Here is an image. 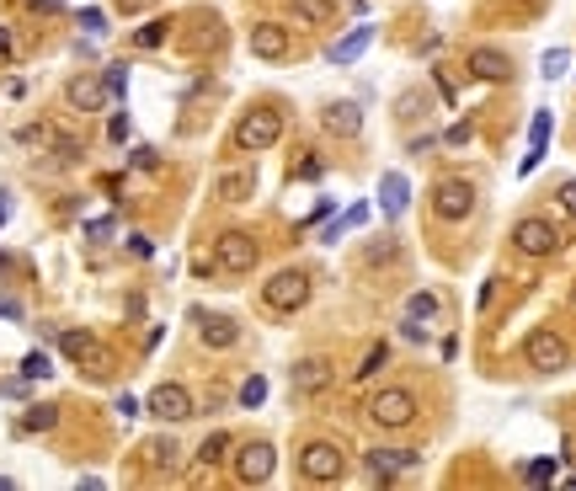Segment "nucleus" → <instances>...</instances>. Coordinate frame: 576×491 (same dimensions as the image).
Returning a JSON list of instances; mask_svg holds the SVG:
<instances>
[{
	"label": "nucleus",
	"mask_w": 576,
	"mask_h": 491,
	"mask_svg": "<svg viewBox=\"0 0 576 491\" xmlns=\"http://www.w3.org/2000/svg\"><path fill=\"white\" fill-rule=\"evenodd\" d=\"M113 230H117L113 219H91V225H86V236H91V241H107Z\"/></svg>",
	"instance_id": "40"
},
{
	"label": "nucleus",
	"mask_w": 576,
	"mask_h": 491,
	"mask_svg": "<svg viewBox=\"0 0 576 491\" xmlns=\"http://www.w3.org/2000/svg\"><path fill=\"white\" fill-rule=\"evenodd\" d=\"M230 449H235V443H230V432H214V438H209V443L198 449V459H203V465H219V459H225Z\"/></svg>",
	"instance_id": "28"
},
{
	"label": "nucleus",
	"mask_w": 576,
	"mask_h": 491,
	"mask_svg": "<svg viewBox=\"0 0 576 491\" xmlns=\"http://www.w3.org/2000/svg\"><path fill=\"white\" fill-rule=\"evenodd\" d=\"M166 32H172V22H150V27H139V32H134V49H161V43H166Z\"/></svg>",
	"instance_id": "27"
},
{
	"label": "nucleus",
	"mask_w": 576,
	"mask_h": 491,
	"mask_svg": "<svg viewBox=\"0 0 576 491\" xmlns=\"http://www.w3.org/2000/svg\"><path fill=\"white\" fill-rule=\"evenodd\" d=\"M0 315H5V320H22V305H16V300H0Z\"/></svg>",
	"instance_id": "46"
},
{
	"label": "nucleus",
	"mask_w": 576,
	"mask_h": 491,
	"mask_svg": "<svg viewBox=\"0 0 576 491\" xmlns=\"http://www.w3.org/2000/svg\"><path fill=\"white\" fill-rule=\"evenodd\" d=\"M134 166H139V171H155V150H150V144H139V150H134Z\"/></svg>",
	"instance_id": "42"
},
{
	"label": "nucleus",
	"mask_w": 576,
	"mask_h": 491,
	"mask_svg": "<svg viewBox=\"0 0 576 491\" xmlns=\"http://www.w3.org/2000/svg\"><path fill=\"white\" fill-rule=\"evenodd\" d=\"M379 364H385V342L363 353V364H358V379H368V374H379Z\"/></svg>",
	"instance_id": "37"
},
{
	"label": "nucleus",
	"mask_w": 576,
	"mask_h": 491,
	"mask_svg": "<svg viewBox=\"0 0 576 491\" xmlns=\"http://www.w3.org/2000/svg\"><path fill=\"white\" fill-rule=\"evenodd\" d=\"M262 401H267V379H262V374H251V379L240 384V406H262Z\"/></svg>",
	"instance_id": "31"
},
{
	"label": "nucleus",
	"mask_w": 576,
	"mask_h": 491,
	"mask_svg": "<svg viewBox=\"0 0 576 491\" xmlns=\"http://www.w3.org/2000/svg\"><path fill=\"white\" fill-rule=\"evenodd\" d=\"M22 374H27V379H49V374H54L49 353H27V358H22Z\"/></svg>",
	"instance_id": "34"
},
{
	"label": "nucleus",
	"mask_w": 576,
	"mask_h": 491,
	"mask_svg": "<svg viewBox=\"0 0 576 491\" xmlns=\"http://www.w3.org/2000/svg\"><path fill=\"white\" fill-rule=\"evenodd\" d=\"M256 256H262V251H256V241H251L246 230H225V236L214 241V262H219L225 273H235V278H240V273H251V267H256Z\"/></svg>",
	"instance_id": "10"
},
{
	"label": "nucleus",
	"mask_w": 576,
	"mask_h": 491,
	"mask_svg": "<svg viewBox=\"0 0 576 491\" xmlns=\"http://www.w3.org/2000/svg\"><path fill=\"white\" fill-rule=\"evenodd\" d=\"M278 139H283V113L278 107H251V113H240V123H235V150H246V155L273 150Z\"/></svg>",
	"instance_id": "2"
},
{
	"label": "nucleus",
	"mask_w": 576,
	"mask_h": 491,
	"mask_svg": "<svg viewBox=\"0 0 576 491\" xmlns=\"http://www.w3.org/2000/svg\"><path fill=\"white\" fill-rule=\"evenodd\" d=\"M513 246H518L523 256H555V251H561V230H555L550 219L528 214V219L513 225Z\"/></svg>",
	"instance_id": "8"
},
{
	"label": "nucleus",
	"mask_w": 576,
	"mask_h": 491,
	"mask_svg": "<svg viewBox=\"0 0 576 491\" xmlns=\"http://www.w3.org/2000/svg\"><path fill=\"white\" fill-rule=\"evenodd\" d=\"M273 470H278V449H273L267 438H256V443L235 449V476H240L246 486H262V481H267Z\"/></svg>",
	"instance_id": "9"
},
{
	"label": "nucleus",
	"mask_w": 576,
	"mask_h": 491,
	"mask_svg": "<svg viewBox=\"0 0 576 491\" xmlns=\"http://www.w3.org/2000/svg\"><path fill=\"white\" fill-rule=\"evenodd\" d=\"M288 379H293V395L315 401V395H326V390H331V364H326V358H299Z\"/></svg>",
	"instance_id": "14"
},
{
	"label": "nucleus",
	"mask_w": 576,
	"mask_h": 491,
	"mask_svg": "<svg viewBox=\"0 0 576 491\" xmlns=\"http://www.w3.org/2000/svg\"><path fill=\"white\" fill-rule=\"evenodd\" d=\"M299 476H304V481H342V476H347L342 449H337L331 438L304 443V449H299Z\"/></svg>",
	"instance_id": "5"
},
{
	"label": "nucleus",
	"mask_w": 576,
	"mask_h": 491,
	"mask_svg": "<svg viewBox=\"0 0 576 491\" xmlns=\"http://www.w3.org/2000/svg\"><path fill=\"white\" fill-rule=\"evenodd\" d=\"M405 203H411V182H405L401 171H390V177L379 182V208L395 219V214H405Z\"/></svg>",
	"instance_id": "22"
},
{
	"label": "nucleus",
	"mask_w": 576,
	"mask_h": 491,
	"mask_svg": "<svg viewBox=\"0 0 576 491\" xmlns=\"http://www.w3.org/2000/svg\"><path fill=\"white\" fill-rule=\"evenodd\" d=\"M288 5H293V16L310 22V27H331V16H337L331 0H288Z\"/></svg>",
	"instance_id": "24"
},
{
	"label": "nucleus",
	"mask_w": 576,
	"mask_h": 491,
	"mask_svg": "<svg viewBox=\"0 0 576 491\" xmlns=\"http://www.w3.org/2000/svg\"><path fill=\"white\" fill-rule=\"evenodd\" d=\"M321 128L331 134V139H358L363 134V107L358 102H326V113H321Z\"/></svg>",
	"instance_id": "15"
},
{
	"label": "nucleus",
	"mask_w": 576,
	"mask_h": 491,
	"mask_svg": "<svg viewBox=\"0 0 576 491\" xmlns=\"http://www.w3.org/2000/svg\"><path fill=\"white\" fill-rule=\"evenodd\" d=\"M363 465H368L374 481H401V476L416 470V449H368Z\"/></svg>",
	"instance_id": "11"
},
{
	"label": "nucleus",
	"mask_w": 576,
	"mask_h": 491,
	"mask_svg": "<svg viewBox=\"0 0 576 491\" xmlns=\"http://www.w3.org/2000/svg\"><path fill=\"white\" fill-rule=\"evenodd\" d=\"M0 54H16V43H11V32L0 27Z\"/></svg>",
	"instance_id": "47"
},
{
	"label": "nucleus",
	"mask_w": 576,
	"mask_h": 491,
	"mask_svg": "<svg viewBox=\"0 0 576 491\" xmlns=\"http://www.w3.org/2000/svg\"><path fill=\"white\" fill-rule=\"evenodd\" d=\"M405 315H411V320H432V315H438V294H427V289H422V294H411Z\"/></svg>",
	"instance_id": "29"
},
{
	"label": "nucleus",
	"mask_w": 576,
	"mask_h": 491,
	"mask_svg": "<svg viewBox=\"0 0 576 491\" xmlns=\"http://www.w3.org/2000/svg\"><path fill=\"white\" fill-rule=\"evenodd\" d=\"M544 80H555V75H566V49H550L544 54V69H539Z\"/></svg>",
	"instance_id": "36"
},
{
	"label": "nucleus",
	"mask_w": 576,
	"mask_h": 491,
	"mask_svg": "<svg viewBox=\"0 0 576 491\" xmlns=\"http://www.w3.org/2000/svg\"><path fill=\"white\" fill-rule=\"evenodd\" d=\"M64 102L75 107V113H102L107 107V86H102V75H75L70 86H64Z\"/></svg>",
	"instance_id": "13"
},
{
	"label": "nucleus",
	"mask_w": 576,
	"mask_h": 491,
	"mask_svg": "<svg viewBox=\"0 0 576 491\" xmlns=\"http://www.w3.org/2000/svg\"><path fill=\"white\" fill-rule=\"evenodd\" d=\"M107 134H113V139H128V118H123V113H117V118L107 123Z\"/></svg>",
	"instance_id": "45"
},
{
	"label": "nucleus",
	"mask_w": 576,
	"mask_h": 491,
	"mask_svg": "<svg viewBox=\"0 0 576 491\" xmlns=\"http://www.w3.org/2000/svg\"><path fill=\"white\" fill-rule=\"evenodd\" d=\"M5 214H11V192H0V225H5Z\"/></svg>",
	"instance_id": "49"
},
{
	"label": "nucleus",
	"mask_w": 576,
	"mask_h": 491,
	"mask_svg": "<svg viewBox=\"0 0 576 491\" xmlns=\"http://www.w3.org/2000/svg\"><path fill=\"white\" fill-rule=\"evenodd\" d=\"M192 320H198L203 347H214V353H225V347H235V342H240V320H230V315H209V310H198Z\"/></svg>",
	"instance_id": "16"
},
{
	"label": "nucleus",
	"mask_w": 576,
	"mask_h": 491,
	"mask_svg": "<svg viewBox=\"0 0 576 491\" xmlns=\"http://www.w3.org/2000/svg\"><path fill=\"white\" fill-rule=\"evenodd\" d=\"M368 43H374V27H352L347 38H337V43L326 49V64H352L363 49H368Z\"/></svg>",
	"instance_id": "19"
},
{
	"label": "nucleus",
	"mask_w": 576,
	"mask_h": 491,
	"mask_svg": "<svg viewBox=\"0 0 576 491\" xmlns=\"http://www.w3.org/2000/svg\"><path fill=\"white\" fill-rule=\"evenodd\" d=\"M469 214H475V182H464V177H438V182H432V219L464 225Z\"/></svg>",
	"instance_id": "4"
},
{
	"label": "nucleus",
	"mask_w": 576,
	"mask_h": 491,
	"mask_svg": "<svg viewBox=\"0 0 576 491\" xmlns=\"http://www.w3.org/2000/svg\"><path fill=\"white\" fill-rule=\"evenodd\" d=\"M251 187H256V177H251V171H225L214 192H219V203H246V198H251Z\"/></svg>",
	"instance_id": "23"
},
{
	"label": "nucleus",
	"mask_w": 576,
	"mask_h": 491,
	"mask_svg": "<svg viewBox=\"0 0 576 491\" xmlns=\"http://www.w3.org/2000/svg\"><path fill=\"white\" fill-rule=\"evenodd\" d=\"M401 337H405V342H411V347H422V342H427V331H422V320H411V315H405Z\"/></svg>",
	"instance_id": "39"
},
{
	"label": "nucleus",
	"mask_w": 576,
	"mask_h": 491,
	"mask_svg": "<svg viewBox=\"0 0 576 491\" xmlns=\"http://www.w3.org/2000/svg\"><path fill=\"white\" fill-rule=\"evenodd\" d=\"M54 422H59V406H27L16 417V432H49Z\"/></svg>",
	"instance_id": "25"
},
{
	"label": "nucleus",
	"mask_w": 576,
	"mask_h": 491,
	"mask_svg": "<svg viewBox=\"0 0 576 491\" xmlns=\"http://www.w3.org/2000/svg\"><path fill=\"white\" fill-rule=\"evenodd\" d=\"M555 198H561V208L576 219V182H561V192H555Z\"/></svg>",
	"instance_id": "41"
},
{
	"label": "nucleus",
	"mask_w": 576,
	"mask_h": 491,
	"mask_svg": "<svg viewBox=\"0 0 576 491\" xmlns=\"http://www.w3.org/2000/svg\"><path fill=\"white\" fill-rule=\"evenodd\" d=\"M5 267H11V256H5V251H0V273H5Z\"/></svg>",
	"instance_id": "50"
},
{
	"label": "nucleus",
	"mask_w": 576,
	"mask_h": 491,
	"mask_svg": "<svg viewBox=\"0 0 576 491\" xmlns=\"http://www.w3.org/2000/svg\"><path fill=\"white\" fill-rule=\"evenodd\" d=\"M544 144H550V113L539 107V113H534V123H528V155H523V166H518L523 177H528V171L544 161Z\"/></svg>",
	"instance_id": "21"
},
{
	"label": "nucleus",
	"mask_w": 576,
	"mask_h": 491,
	"mask_svg": "<svg viewBox=\"0 0 576 491\" xmlns=\"http://www.w3.org/2000/svg\"><path fill=\"white\" fill-rule=\"evenodd\" d=\"M411 417H416V395L401 390V384H390V390H379V395L368 401V422H374V428H385V432L411 428Z\"/></svg>",
	"instance_id": "6"
},
{
	"label": "nucleus",
	"mask_w": 576,
	"mask_h": 491,
	"mask_svg": "<svg viewBox=\"0 0 576 491\" xmlns=\"http://www.w3.org/2000/svg\"><path fill=\"white\" fill-rule=\"evenodd\" d=\"M293 177H299V182H315V177H321V155H310V150H304V161L293 166Z\"/></svg>",
	"instance_id": "38"
},
{
	"label": "nucleus",
	"mask_w": 576,
	"mask_h": 491,
	"mask_svg": "<svg viewBox=\"0 0 576 491\" xmlns=\"http://www.w3.org/2000/svg\"><path fill=\"white\" fill-rule=\"evenodd\" d=\"M363 219H368V203H358V208H347L342 219H337V225H331V230H326V241H337V236H342V230H358V225H363Z\"/></svg>",
	"instance_id": "30"
},
{
	"label": "nucleus",
	"mask_w": 576,
	"mask_h": 491,
	"mask_svg": "<svg viewBox=\"0 0 576 491\" xmlns=\"http://www.w3.org/2000/svg\"><path fill=\"white\" fill-rule=\"evenodd\" d=\"M401 256H405L401 236H374V241L363 246V267H395Z\"/></svg>",
	"instance_id": "20"
},
{
	"label": "nucleus",
	"mask_w": 576,
	"mask_h": 491,
	"mask_svg": "<svg viewBox=\"0 0 576 491\" xmlns=\"http://www.w3.org/2000/svg\"><path fill=\"white\" fill-rule=\"evenodd\" d=\"M251 54L256 60H288V32L278 22H256L251 27Z\"/></svg>",
	"instance_id": "17"
},
{
	"label": "nucleus",
	"mask_w": 576,
	"mask_h": 491,
	"mask_svg": "<svg viewBox=\"0 0 576 491\" xmlns=\"http://www.w3.org/2000/svg\"><path fill=\"white\" fill-rule=\"evenodd\" d=\"M144 454H150V465H155V470H166V476H172L176 465H181V449H176L172 438H155V443H150Z\"/></svg>",
	"instance_id": "26"
},
{
	"label": "nucleus",
	"mask_w": 576,
	"mask_h": 491,
	"mask_svg": "<svg viewBox=\"0 0 576 491\" xmlns=\"http://www.w3.org/2000/svg\"><path fill=\"white\" fill-rule=\"evenodd\" d=\"M523 358H528L534 374H566V368H571V347H566V337H561L555 326H539V331H528Z\"/></svg>",
	"instance_id": "3"
},
{
	"label": "nucleus",
	"mask_w": 576,
	"mask_h": 491,
	"mask_svg": "<svg viewBox=\"0 0 576 491\" xmlns=\"http://www.w3.org/2000/svg\"><path fill=\"white\" fill-rule=\"evenodd\" d=\"M75 22H80V32H91V38H102V32H107V16H102V11H80Z\"/></svg>",
	"instance_id": "35"
},
{
	"label": "nucleus",
	"mask_w": 576,
	"mask_h": 491,
	"mask_svg": "<svg viewBox=\"0 0 576 491\" xmlns=\"http://www.w3.org/2000/svg\"><path fill=\"white\" fill-rule=\"evenodd\" d=\"M59 353L75 358L86 374H102V364H107V353H102V342L91 331H59Z\"/></svg>",
	"instance_id": "12"
},
{
	"label": "nucleus",
	"mask_w": 576,
	"mask_h": 491,
	"mask_svg": "<svg viewBox=\"0 0 576 491\" xmlns=\"http://www.w3.org/2000/svg\"><path fill=\"white\" fill-rule=\"evenodd\" d=\"M150 5H161V0H117L123 16H139V11H150Z\"/></svg>",
	"instance_id": "43"
},
{
	"label": "nucleus",
	"mask_w": 576,
	"mask_h": 491,
	"mask_svg": "<svg viewBox=\"0 0 576 491\" xmlns=\"http://www.w3.org/2000/svg\"><path fill=\"white\" fill-rule=\"evenodd\" d=\"M102 86H107V97H123V86H128V64H107V69H102Z\"/></svg>",
	"instance_id": "33"
},
{
	"label": "nucleus",
	"mask_w": 576,
	"mask_h": 491,
	"mask_svg": "<svg viewBox=\"0 0 576 491\" xmlns=\"http://www.w3.org/2000/svg\"><path fill=\"white\" fill-rule=\"evenodd\" d=\"M523 481H528V486H544V481H555V459H534V465H523Z\"/></svg>",
	"instance_id": "32"
},
{
	"label": "nucleus",
	"mask_w": 576,
	"mask_h": 491,
	"mask_svg": "<svg viewBox=\"0 0 576 491\" xmlns=\"http://www.w3.org/2000/svg\"><path fill=\"white\" fill-rule=\"evenodd\" d=\"M464 69H469L475 80H513V60L497 54V49H475V54L464 60Z\"/></svg>",
	"instance_id": "18"
},
{
	"label": "nucleus",
	"mask_w": 576,
	"mask_h": 491,
	"mask_svg": "<svg viewBox=\"0 0 576 491\" xmlns=\"http://www.w3.org/2000/svg\"><path fill=\"white\" fill-rule=\"evenodd\" d=\"M33 11H59V0H27Z\"/></svg>",
	"instance_id": "48"
},
{
	"label": "nucleus",
	"mask_w": 576,
	"mask_h": 491,
	"mask_svg": "<svg viewBox=\"0 0 576 491\" xmlns=\"http://www.w3.org/2000/svg\"><path fill=\"white\" fill-rule=\"evenodd\" d=\"M128 251H134V256H150V251H155V246L144 241V236H128Z\"/></svg>",
	"instance_id": "44"
},
{
	"label": "nucleus",
	"mask_w": 576,
	"mask_h": 491,
	"mask_svg": "<svg viewBox=\"0 0 576 491\" xmlns=\"http://www.w3.org/2000/svg\"><path fill=\"white\" fill-rule=\"evenodd\" d=\"M310 294H315V283H310V273H299V267H283V273H273V278L262 283V305L273 310V315L304 310L310 305Z\"/></svg>",
	"instance_id": "1"
},
{
	"label": "nucleus",
	"mask_w": 576,
	"mask_h": 491,
	"mask_svg": "<svg viewBox=\"0 0 576 491\" xmlns=\"http://www.w3.org/2000/svg\"><path fill=\"white\" fill-rule=\"evenodd\" d=\"M144 412H150L155 422H187V417L198 412V401H192V390H187V384H176V379H166V384H155V390H150Z\"/></svg>",
	"instance_id": "7"
}]
</instances>
